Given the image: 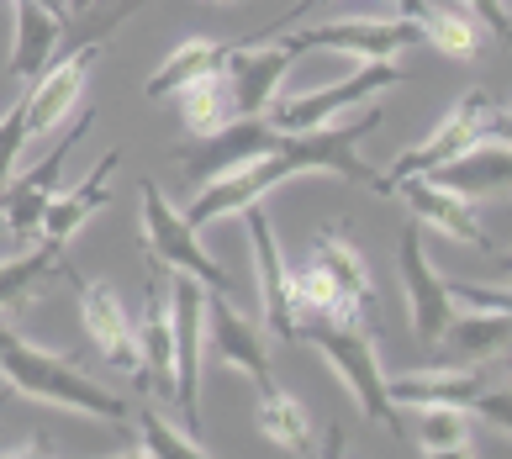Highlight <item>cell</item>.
<instances>
[{
    "label": "cell",
    "instance_id": "obj_14",
    "mask_svg": "<svg viewBox=\"0 0 512 459\" xmlns=\"http://www.w3.org/2000/svg\"><path fill=\"white\" fill-rule=\"evenodd\" d=\"M402 285H407V306H412V333L423 349H433L454 317V296L423 254V222H407V233H402Z\"/></svg>",
    "mask_w": 512,
    "mask_h": 459
},
{
    "label": "cell",
    "instance_id": "obj_12",
    "mask_svg": "<svg viewBox=\"0 0 512 459\" xmlns=\"http://www.w3.org/2000/svg\"><path fill=\"white\" fill-rule=\"evenodd\" d=\"M417 32L407 16H386V22H328V27H301V32H275V43H286L291 53L301 48H333V53H354V59H391L417 43ZM270 43V37H264Z\"/></svg>",
    "mask_w": 512,
    "mask_h": 459
},
{
    "label": "cell",
    "instance_id": "obj_24",
    "mask_svg": "<svg viewBox=\"0 0 512 459\" xmlns=\"http://www.w3.org/2000/svg\"><path fill=\"white\" fill-rule=\"evenodd\" d=\"M512 338V312H486V317H449V328L439 333L433 354L439 365H481L497 359Z\"/></svg>",
    "mask_w": 512,
    "mask_h": 459
},
{
    "label": "cell",
    "instance_id": "obj_22",
    "mask_svg": "<svg viewBox=\"0 0 512 459\" xmlns=\"http://www.w3.org/2000/svg\"><path fill=\"white\" fill-rule=\"evenodd\" d=\"M396 6L449 59H476L481 53V32H476V16H470L465 0H396Z\"/></svg>",
    "mask_w": 512,
    "mask_h": 459
},
{
    "label": "cell",
    "instance_id": "obj_35",
    "mask_svg": "<svg viewBox=\"0 0 512 459\" xmlns=\"http://www.w3.org/2000/svg\"><path fill=\"white\" fill-rule=\"evenodd\" d=\"M317 6H322V0H296V11H286V16H280V22H270L264 32H275V27H286V22H301V16H312Z\"/></svg>",
    "mask_w": 512,
    "mask_h": 459
},
{
    "label": "cell",
    "instance_id": "obj_26",
    "mask_svg": "<svg viewBox=\"0 0 512 459\" xmlns=\"http://www.w3.org/2000/svg\"><path fill=\"white\" fill-rule=\"evenodd\" d=\"M222 59H227V43H212V37H191V43H180L169 59L148 74L143 95L148 101H164V95H180L185 85L206 80V74H222Z\"/></svg>",
    "mask_w": 512,
    "mask_h": 459
},
{
    "label": "cell",
    "instance_id": "obj_27",
    "mask_svg": "<svg viewBox=\"0 0 512 459\" xmlns=\"http://www.w3.org/2000/svg\"><path fill=\"white\" fill-rule=\"evenodd\" d=\"M259 428L270 433V444H280L286 454H317L307 407H301L296 396L280 391L275 380H270V386H259Z\"/></svg>",
    "mask_w": 512,
    "mask_h": 459
},
{
    "label": "cell",
    "instance_id": "obj_28",
    "mask_svg": "<svg viewBox=\"0 0 512 459\" xmlns=\"http://www.w3.org/2000/svg\"><path fill=\"white\" fill-rule=\"evenodd\" d=\"M59 264H64V243H53V238H43L32 254L6 259L0 264V312H16L48 275H59Z\"/></svg>",
    "mask_w": 512,
    "mask_h": 459
},
{
    "label": "cell",
    "instance_id": "obj_6",
    "mask_svg": "<svg viewBox=\"0 0 512 459\" xmlns=\"http://www.w3.org/2000/svg\"><path fill=\"white\" fill-rule=\"evenodd\" d=\"M481 138H507V106H497L486 90H470V95H460V106H454L423 143L407 148L402 159L391 164V175H381V180L391 185L396 175H428V169H439L444 159L465 153L470 143H481Z\"/></svg>",
    "mask_w": 512,
    "mask_h": 459
},
{
    "label": "cell",
    "instance_id": "obj_36",
    "mask_svg": "<svg viewBox=\"0 0 512 459\" xmlns=\"http://www.w3.org/2000/svg\"><path fill=\"white\" fill-rule=\"evenodd\" d=\"M85 6H96V0H64V16H74V11H85Z\"/></svg>",
    "mask_w": 512,
    "mask_h": 459
},
{
    "label": "cell",
    "instance_id": "obj_21",
    "mask_svg": "<svg viewBox=\"0 0 512 459\" xmlns=\"http://www.w3.org/2000/svg\"><path fill=\"white\" fill-rule=\"evenodd\" d=\"M16 11V43H11V74L16 80H32L53 64L64 37V11L48 6V0H11Z\"/></svg>",
    "mask_w": 512,
    "mask_h": 459
},
{
    "label": "cell",
    "instance_id": "obj_2",
    "mask_svg": "<svg viewBox=\"0 0 512 459\" xmlns=\"http://www.w3.org/2000/svg\"><path fill=\"white\" fill-rule=\"evenodd\" d=\"M0 370H6L11 391H22V396H32V401H53V407L90 412V417H106V423H122V417L132 412L117 391L101 386V380H90L85 370H74L69 359L48 354V349H32V343H22V338L6 343Z\"/></svg>",
    "mask_w": 512,
    "mask_h": 459
},
{
    "label": "cell",
    "instance_id": "obj_19",
    "mask_svg": "<svg viewBox=\"0 0 512 459\" xmlns=\"http://www.w3.org/2000/svg\"><path fill=\"white\" fill-rule=\"evenodd\" d=\"M122 164V148L106 153V159L90 169L85 180H74V190H53L48 212H43V227H37V238H53V243H69L80 227L101 212V206L111 201V175H117Z\"/></svg>",
    "mask_w": 512,
    "mask_h": 459
},
{
    "label": "cell",
    "instance_id": "obj_23",
    "mask_svg": "<svg viewBox=\"0 0 512 459\" xmlns=\"http://www.w3.org/2000/svg\"><path fill=\"white\" fill-rule=\"evenodd\" d=\"M512 175V148L507 138H481L470 143L465 153H454V159H444L439 169H428L433 185L454 190V196H476V190H502Z\"/></svg>",
    "mask_w": 512,
    "mask_h": 459
},
{
    "label": "cell",
    "instance_id": "obj_4",
    "mask_svg": "<svg viewBox=\"0 0 512 459\" xmlns=\"http://www.w3.org/2000/svg\"><path fill=\"white\" fill-rule=\"evenodd\" d=\"M138 196H143V248H148V264H154V270H180V275L201 280L206 291L233 296L238 280L201 248L196 227L159 196V185L154 180H138Z\"/></svg>",
    "mask_w": 512,
    "mask_h": 459
},
{
    "label": "cell",
    "instance_id": "obj_7",
    "mask_svg": "<svg viewBox=\"0 0 512 459\" xmlns=\"http://www.w3.org/2000/svg\"><path fill=\"white\" fill-rule=\"evenodd\" d=\"M169 333H175V391L169 401L185 417V433L201 438V328H206V285L169 270Z\"/></svg>",
    "mask_w": 512,
    "mask_h": 459
},
{
    "label": "cell",
    "instance_id": "obj_16",
    "mask_svg": "<svg viewBox=\"0 0 512 459\" xmlns=\"http://www.w3.org/2000/svg\"><path fill=\"white\" fill-rule=\"evenodd\" d=\"M386 196L407 201L417 222L439 227V233L460 238V243H470V248H486V254H497V243H491V233L476 222V212H470V196H454V190L433 185L428 175H396V180L386 185Z\"/></svg>",
    "mask_w": 512,
    "mask_h": 459
},
{
    "label": "cell",
    "instance_id": "obj_1",
    "mask_svg": "<svg viewBox=\"0 0 512 459\" xmlns=\"http://www.w3.org/2000/svg\"><path fill=\"white\" fill-rule=\"evenodd\" d=\"M375 127H381V106L354 111L349 122H322V127L280 132L270 153H259V159L227 169V175H217V180H206V185L196 190V201L185 206L180 217L201 233L206 222H222V217L243 212V206L264 201L280 180L307 175V169H328V175H338V180L370 185V190H381V196H386V180L375 175L365 159H359V138H370Z\"/></svg>",
    "mask_w": 512,
    "mask_h": 459
},
{
    "label": "cell",
    "instance_id": "obj_10",
    "mask_svg": "<svg viewBox=\"0 0 512 459\" xmlns=\"http://www.w3.org/2000/svg\"><path fill=\"white\" fill-rule=\"evenodd\" d=\"M101 59V43H85V48H69L59 64H48L43 74H32V90L22 95V117H27V143L48 138L53 127H59L74 101H80V90L90 80V69Z\"/></svg>",
    "mask_w": 512,
    "mask_h": 459
},
{
    "label": "cell",
    "instance_id": "obj_17",
    "mask_svg": "<svg viewBox=\"0 0 512 459\" xmlns=\"http://www.w3.org/2000/svg\"><path fill=\"white\" fill-rule=\"evenodd\" d=\"M206 338H212V349L227 359V365L254 380V391L275 380L270 375V349H264V333L249 328V322L233 312V296L206 291Z\"/></svg>",
    "mask_w": 512,
    "mask_h": 459
},
{
    "label": "cell",
    "instance_id": "obj_15",
    "mask_svg": "<svg viewBox=\"0 0 512 459\" xmlns=\"http://www.w3.org/2000/svg\"><path fill=\"white\" fill-rule=\"evenodd\" d=\"M312 264L322 275H328V285L338 291V306H344V317L354 322V328H381V312H375V285L365 275V259H359L354 238L344 233V227H322V233L312 238Z\"/></svg>",
    "mask_w": 512,
    "mask_h": 459
},
{
    "label": "cell",
    "instance_id": "obj_33",
    "mask_svg": "<svg viewBox=\"0 0 512 459\" xmlns=\"http://www.w3.org/2000/svg\"><path fill=\"white\" fill-rule=\"evenodd\" d=\"M454 301H476V306H491V312H507V291H481V285H465V280H444Z\"/></svg>",
    "mask_w": 512,
    "mask_h": 459
},
{
    "label": "cell",
    "instance_id": "obj_34",
    "mask_svg": "<svg viewBox=\"0 0 512 459\" xmlns=\"http://www.w3.org/2000/svg\"><path fill=\"white\" fill-rule=\"evenodd\" d=\"M470 6V16H481V22L497 32V43H507V32H512V22H507V0H465Z\"/></svg>",
    "mask_w": 512,
    "mask_h": 459
},
{
    "label": "cell",
    "instance_id": "obj_31",
    "mask_svg": "<svg viewBox=\"0 0 512 459\" xmlns=\"http://www.w3.org/2000/svg\"><path fill=\"white\" fill-rule=\"evenodd\" d=\"M138 428H143V444H138V454H169V459H206V454H212V449H206L201 444V438H185L175 423H164V417L159 412H138Z\"/></svg>",
    "mask_w": 512,
    "mask_h": 459
},
{
    "label": "cell",
    "instance_id": "obj_29",
    "mask_svg": "<svg viewBox=\"0 0 512 459\" xmlns=\"http://www.w3.org/2000/svg\"><path fill=\"white\" fill-rule=\"evenodd\" d=\"M417 449L423 454H476V428H470V407H444V401H433V407H417Z\"/></svg>",
    "mask_w": 512,
    "mask_h": 459
},
{
    "label": "cell",
    "instance_id": "obj_11",
    "mask_svg": "<svg viewBox=\"0 0 512 459\" xmlns=\"http://www.w3.org/2000/svg\"><path fill=\"white\" fill-rule=\"evenodd\" d=\"M291 64H296V53L286 43H275V37H270V48H259V43L227 48V59H222L227 111L233 117H264V106L275 101V90H280Z\"/></svg>",
    "mask_w": 512,
    "mask_h": 459
},
{
    "label": "cell",
    "instance_id": "obj_20",
    "mask_svg": "<svg viewBox=\"0 0 512 459\" xmlns=\"http://www.w3.org/2000/svg\"><path fill=\"white\" fill-rule=\"evenodd\" d=\"M486 386L491 380L476 365H439V370L386 380V396H391V407H433V401H444V407H476V396Z\"/></svg>",
    "mask_w": 512,
    "mask_h": 459
},
{
    "label": "cell",
    "instance_id": "obj_32",
    "mask_svg": "<svg viewBox=\"0 0 512 459\" xmlns=\"http://www.w3.org/2000/svg\"><path fill=\"white\" fill-rule=\"evenodd\" d=\"M27 148V117H22V101H16L6 117H0V185L11 180V169H16V153Z\"/></svg>",
    "mask_w": 512,
    "mask_h": 459
},
{
    "label": "cell",
    "instance_id": "obj_9",
    "mask_svg": "<svg viewBox=\"0 0 512 459\" xmlns=\"http://www.w3.org/2000/svg\"><path fill=\"white\" fill-rule=\"evenodd\" d=\"M275 138H280V127H270L264 117H227L217 127L196 132V143L180 148V169L206 185V180L227 175V169H238V164L259 159V153H270Z\"/></svg>",
    "mask_w": 512,
    "mask_h": 459
},
{
    "label": "cell",
    "instance_id": "obj_18",
    "mask_svg": "<svg viewBox=\"0 0 512 459\" xmlns=\"http://www.w3.org/2000/svg\"><path fill=\"white\" fill-rule=\"evenodd\" d=\"M243 222H249V238H254V254H259V291H264V328L275 338H296V306H291V270L275 248L270 233V217L264 206H243Z\"/></svg>",
    "mask_w": 512,
    "mask_h": 459
},
{
    "label": "cell",
    "instance_id": "obj_3",
    "mask_svg": "<svg viewBox=\"0 0 512 459\" xmlns=\"http://www.w3.org/2000/svg\"><path fill=\"white\" fill-rule=\"evenodd\" d=\"M296 338H307L312 349H322V359L344 375V386L354 391L359 412H365L370 423H386L391 433H407L402 407H391V396H386V375H381V359H375L365 328H354V322H344V317L296 312Z\"/></svg>",
    "mask_w": 512,
    "mask_h": 459
},
{
    "label": "cell",
    "instance_id": "obj_5",
    "mask_svg": "<svg viewBox=\"0 0 512 459\" xmlns=\"http://www.w3.org/2000/svg\"><path fill=\"white\" fill-rule=\"evenodd\" d=\"M407 74L396 59H365L349 80H338L328 90H307V95H275L270 106H264V122L280 127V132H301V127H322L333 122L338 111H349L359 101H370V95H381L391 85H402Z\"/></svg>",
    "mask_w": 512,
    "mask_h": 459
},
{
    "label": "cell",
    "instance_id": "obj_13",
    "mask_svg": "<svg viewBox=\"0 0 512 459\" xmlns=\"http://www.w3.org/2000/svg\"><path fill=\"white\" fill-rule=\"evenodd\" d=\"M59 275L74 285V296H80V322H85V333L96 338V349L106 354V365L138 375V328L127 322L117 291H111L106 280L74 275V264H59Z\"/></svg>",
    "mask_w": 512,
    "mask_h": 459
},
{
    "label": "cell",
    "instance_id": "obj_8",
    "mask_svg": "<svg viewBox=\"0 0 512 459\" xmlns=\"http://www.w3.org/2000/svg\"><path fill=\"white\" fill-rule=\"evenodd\" d=\"M90 127H96V111H80V117H74V127L59 132V143H53L43 159L27 169V175H16V180L0 185V217H6V233H11V238H22V243L37 238V227H43V212H48L53 190H59V180H64L69 153H74V143H80Z\"/></svg>",
    "mask_w": 512,
    "mask_h": 459
},
{
    "label": "cell",
    "instance_id": "obj_25",
    "mask_svg": "<svg viewBox=\"0 0 512 459\" xmlns=\"http://www.w3.org/2000/svg\"><path fill=\"white\" fill-rule=\"evenodd\" d=\"M138 375L148 386H159V396L175 391V333H169V306L159 301V280H148V312L138 328Z\"/></svg>",
    "mask_w": 512,
    "mask_h": 459
},
{
    "label": "cell",
    "instance_id": "obj_30",
    "mask_svg": "<svg viewBox=\"0 0 512 459\" xmlns=\"http://www.w3.org/2000/svg\"><path fill=\"white\" fill-rule=\"evenodd\" d=\"M180 101H185V127H191V138L206 132V127H217V122H227V80L222 74H206V80L185 85Z\"/></svg>",
    "mask_w": 512,
    "mask_h": 459
},
{
    "label": "cell",
    "instance_id": "obj_37",
    "mask_svg": "<svg viewBox=\"0 0 512 459\" xmlns=\"http://www.w3.org/2000/svg\"><path fill=\"white\" fill-rule=\"evenodd\" d=\"M11 338H16V333L6 328V322H0V354H6V343H11Z\"/></svg>",
    "mask_w": 512,
    "mask_h": 459
}]
</instances>
